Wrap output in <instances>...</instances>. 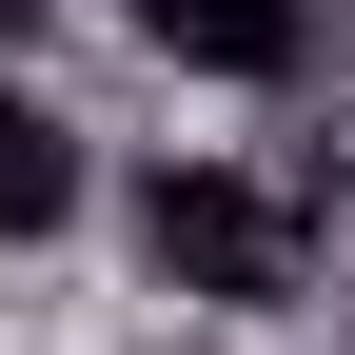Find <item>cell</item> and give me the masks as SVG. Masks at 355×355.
Returning a JSON list of instances; mask_svg holds the SVG:
<instances>
[{
  "label": "cell",
  "instance_id": "cell-4",
  "mask_svg": "<svg viewBox=\"0 0 355 355\" xmlns=\"http://www.w3.org/2000/svg\"><path fill=\"white\" fill-rule=\"evenodd\" d=\"M40 40H60V0H0V60H40Z\"/></svg>",
  "mask_w": 355,
  "mask_h": 355
},
{
  "label": "cell",
  "instance_id": "cell-2",
  "mask_svg": "<svg viewBox=\"0 0 355 355\" xmlns=\"http://www.w3.org/2000/svg\"><path fill=\"white\" fill-rule=\"evenodd\" d=\"M99 119L60 99L40 60H0V257H60V237H99Z\"/></svg>",
  "mask_w": 355,
  "mask_h": 355
},
{
  "label": "cell",
  "instance_id": "cell-1",
  "mask_svg": "<svg viewBox=\"0 0 355 355\" xmlns=\"http://www.w3.org/2000/svg\"><path fill=\"white\" fill-rule=\"evenodd\" d=\"M99 217H119V257H139L178 316H296V277H316V217H296L237 139H158V158H119Z\"/></svg>",
  "mask_w": 355,
  "mask_h": 355
},
{
  "label": "cell",
  "instance_id": "cell-3",
  "mask_svg": "<svg viewBox=\"0 0 355 355\" xmlns=\"http://www.w3.org/2000/svg\"><path fill=\"white\" fill-rule=\"evenodd\" d=\"M139 20L158 79H198V99H277L296 60H316V0H119Z\"/></svg>",
  "mask_w": 355,
  "mask_h": 355
}]
</instances>
